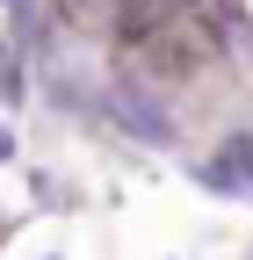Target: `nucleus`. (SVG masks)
Wrapping results in <instances>:
<instances>
[{
    "label": "nucleus",
    "instance_id": "2",
    "mask_svg": "<svg viewBox=\"0 0 253 260\" xmlns=\"http://www.w3.org/2000/svg\"><path fill=\"white\" fill-rule=\"evenodd\" d=\"M196 181H203L210 195H246V188H253V145H246V138H232L225 152L210 159V167H196Z\"/></svg>",
    "mask_w": 253,
    "mask_h": 260
},
{
    "label": "nucleus",
    "instance_id": "4",
    "mask_svg": "<svg viewBox=\"0 0 253 260\" xmlns=\"http://www.w3.org/2000/svg\"><path fill=\"white\" fill-rule=\"evenodd\" d=\"M8 152H15V130H0V159H8Z\"/></svg>",
    "mask_w": 253,
    "mask_h": 260
},
{
    "label": "nucleus",
    "instance_id": "1",
    "mask_svg": "<svg viewBox=\"0 0 253 260\" xmlns=\"http://www.w3.org/2000/svg\"><path fill=\"white\" fill-rule=\"evenodd\" d=\"M102 109H109L116 130H131L138 145H174V116H167L160 94H145V87L123 80V87H109V102H102Z\"/></svg>",
    "mask_w": 253,
    "mask_h": 260
},
{
    "label": "nucleus",
    "instance_id": "3",
    "mask_svg": "<svg viewBox=\"0 0 253 260\" xmlns=\"http://www.w3.org/2000/svg\"><path fill=\"white\" fill-rule=\"evenodd\" d=\"M0 102H8V109L22 102V65H15V44L8 37H0Z\"/></svg>",
    "mask_w": 253,
    "mask_h": 260
}]
</instances>
